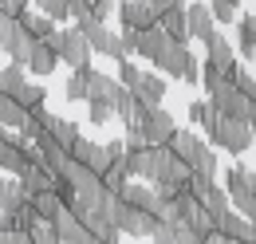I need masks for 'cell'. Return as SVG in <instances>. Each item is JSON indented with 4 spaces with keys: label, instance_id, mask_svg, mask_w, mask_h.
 Masks as SVG:
<instances>
[{
    "label": "cell",
    "instance_id": "obj_1",
    "mask_svg": "<svg viewBox=\"0 0 256 244\" xmlns=\"http://www.w3.org/2000/svg\"><path fill=\"white\" fill-rule=\"evenodd\" d=\"M158 67V75H170V79H182V83H201V60H197V52H193L190 44H166L162 48V56L154 60Z\"/></svg>",
    "mask_w": 256,
    "mask_h": 244
},
{
    "label": "cell",
    "instance_id": "obj_2",
    "mask_svg": "<svg viewBox=\"0 0 256 244\" xmlns=\"http://www.w3.org/2000/svg\"><path fill=\"white\" fill-rule=\"evenodd\" d=\"M110 220L118 224V232H122V236H134V240H150V236L158 232V224H162L154 213H142V209H134V205H126L122 197H118V205H114Z\"/></svg>",
    "mask_w": 256,
    "mask_h": 244
},
{
    "label": "cell",
    "instance_id": "obj_3",
    "mask_svg": "<svg viewBox=\"0 0 256 244\" xmlns=\"http://www.w3.org/2000/svg\"><path fill=\"white\" fill-rule=\"evenodd\" d=\"M75 28L87 36V44H91V52H95V56H110L114 63H126L130 60V52L122 48V36H114L106 24H98L95 16H91V20H79Z\"/></svg>",
    "mask_w": 256,
    "mask_h": 244
},
{
    "label": "cell",
    "instance_id": "obj_4",
    "mask_svg": "<svg viewBox=\"0 0 256 244\" xmlns=\"http://www.w3.org/2000/svg\"><path fill=\"white\" fill-rule=\"evenodd\" d=\"M56 44V52H60V60L71 67V71H79V67H91V44H87V36L79 28H60V36L52 40Z\"/></svg>",
    "mask_w": 256,
    "mask_h": 244
},
{
    "label": "cell",
    "instance_id": "obj_5",
    "mask_svg": "<svg viewBox=\"0 0 256 244\" xmlns=\"http://www.w3.org/2000/svg\"><path fill=\"white\" fill-rule=\"evenodd\" d=\"M213 146H221V150H228L232 158H240V154L248 150L256 142V134H252V126L248 122H232V118H221V126H217V134L209 138Z\"/></svg>",
    "mask_w": 256,
    "mask_h": 244
},
{
    "label": "cell",
    "instance_id": "obj_6",
    "mask_svg": "<svg viewBox=\"0 0 256 244\" xmlns=\"http://www.w3.org/2000/svg\"><path fill=\"white\" fill-rule=\"evenodd\" d=\"M209 102L217 106V114H221V118H232V122H252V114H256L252 98H248V94H240L232 83H228V87H221V91L213 94Z\"/></svg>",
    "mask_w": 256,
    "mask_h": 244
},
{
    "label": "cell",
    "instance_id": "obj_7",
    "mask_svg": "<svg viewBox=\"0 0 256 244\" xmlns=\"http://www.w3.org/2000/svg\"><path fill=\"white\" fill-rule=\"evenodd\" d=\"M71 158H75L79 166H87L91 174H98V178L114 166V158H110V150H106V142H91V138H79V142L71 146Z\"/></svg>",
    "mask_w": 256,
    "mask_h": 244
},
{
    "label": "cell",
    "instance_id": "obj_8",
    "mask_svg": "<svg viewBox=\"0 0 256 244\" xmlns=\"http://www.w3.org/2000/svg\"><path fill=\"white\" fill-rule=\"evenodd\" d=\"M138 130H142V138H146V146H170V138L178 134V126H174V114L170 110H150L146 118L138 122Z\"/></svg>",
    "mask_w": 256,
    "mask_h": 244
},
{
    "label": "cell",
    "instance_id": "obj_9",
    "mask_svg": "<svg viewBox=\"0 0 256 244\" xmlns=\"http://www.w3.org/2000/svg\"><path fill=\"white\" fill-rule=\"evenodd\" d=\"M118 20H122V28H134V32L158 28V8L150 0H122L118 4Z\"/></svg>",
    "mask_w": 256,
    "mask_h": 244
},
{
    "label": "cell",
    "instance_id": "obj_10",
    "mask_svg": "<svg viewBox=\"0 0 256 244\" xmlns=\"http://www.w3.org/2000/svg\"><path fill=\"white\" fill-rule=\"evenodd\" d=\"M16 182H20V193H24L28 201H36L40 193H52V189H56L60 174H56V170H48V166L40 162V166H28V170H24Z\"/></svg>",
    "mask_w": 256,
    "mask_h": 244
},
{
    "label": "cell",
    "instance_id": "obj_11",
    "mask_svg": "<svg viewBox=\"0 0 256 244\" xmlns=\"http://www.w3.org/2000/svg\"><path fill=\"white\" fill-rule=\"evenodd\" d=\"M217 232H221L228 244H256V224L244 220L236 209H228V213L217 220Z\"/></svg>",
    "mask_w": 256,
    "mask_h": 244
},
{
    "label": "cell",
    "instance_id": "obj_12",
    "mask_svg": "<svg viewBox=\"0 0 256 244\" xmlns=\"http://www.w3.org/2000/svg\"><path fill=\"white\" fill-rule=\"evenodd\" d=\"M201 44H205V63H213V67H221V71H232V67H236V48L224 40L221 32H209Z\"/></svg>",
    "mask_w": 256,
    "mask_h": 244
},
{
    "label": "cell",
    "instance_id": "obj_13",
    "mask_svg": "<svg viewBox=\"0 0 256 244\" xmlns=\"http://www.w3.org/2000/svg\"><path fill=\"white\" fill-rule=\"evenodd\" d=\"M28 166H32V162L20 150V138H8V130H0V170H4L8 178H20Z\"/></svg>",
    "mask_w": 256,
    "mask_h": 244
},
{
    "label": "cell",
    "instance_id": "obj_14",
    "mask_svg": "<svg viewBox=\"0 0 256 244\" xmlns=\"http://www.w3.org/2000/svg\"><path fill=\"white\" fill-rule=\"evenodd\" d=\"M170 150H174V154H178V158H182V162L193 170V166H197V158L209 150V146H205V138H201V134H193V130H178V134L170 138Z\"/></svg>",
    "mask_w": 256,
    "mask_h": 244
},
{
    "label": "cell",
    "instance_id": "obj_15",
    "mask_svg": "<svg viewBox=\"0 0 256 244\" xmlns=\"http://www.w3.org/2000/svg\"><path fill=\"white\" fill-rule=\"evenodd\" d=\"M134 98H138L146 110H158L162 98H166V79H162L158 71H142V83L134 87Z\"/></svg>",
    "mask_w": 256,
    "mask_h": 244
},
{
    "label": "cell",
    "instance_id": "obj_16",
    "mask_svg": "<svg viewBox=\"0 0 256 244\" xmlns=\"http://www.w3.org/2000/svg\"><path fill=\"white\" fill-rule=\"evenodd\" d=\"M186 20H190V40H205L209 32H217V20H213V12H209L205 0L186 4Z\"/></svg>",
    "mask_w": 256,
    "mask_h": 244
},
{
    "label": "cell",
    "instance_id": "obj_17",
    "mask_svg": "<svg viewBox=\"0 0 256 244\" xmlns=\"http://www.w3.org/2000/svg\"><path fill=\"white\" fill-rule=\"evenodd\" d=\"M158 28L174 40V44H190V20H186V8H166L158 12Z\"/></svg>",
    "mask_w": 256,
    "mask_h": 244
},
{
    "label": "cell",
    "instance_id": "obj_18",
    "mask_svg": "<svg viewBox=\"0 0 256 244\" xmlns=\"http://www.w3.org/2000/svg\"><path fill=\"white\" fill-rule=\"evenodd\" d=\"M83 224L95 232V240L98 244H122V232H118V224L110 220L106 213H98V209H91V213L83 216Z\"/></svg>",
    "mask_w": 256,
    "mask_h": 244
},
{
    "label": "cell",
    "instance_id": "obj_19",
    "mask_svg": "<svg viewBox=\"0 0 256 244\" xmlns=\"http://www.w3.org/2000/svg\"><path fill=\"white\" fill-rule=\"evenodd\" d=\"M190 122L205 130V138H213L217 126H221V114H217V106H213L209 98H193L190 102Z\"/></svg>",
    "mask_w": 256,
    "mask_h": 244
},
{
    "label": "cell",
    "instance_id": "obj_20",
    "mask_svg": "<svg viewBox=\"0 0 256 244\" xmlns=\"http://www.w3.org/2000/svg\"><path fill=\"white\" fill-rule=\"evenodd\" d=\"M20 24H24V32L32 36L36 44H52V40L60 36V28H56V20H48L44 12H24V16H20Z\"/></svg>",
    "mask_w": 256,
    "mask_h": 244
},
{
    "label": "cell",
    "instance_id": "obj_21",
    "mask_svg": "<svg viewBox=\"0 0 256 244\" xmlns=\"http://www.w3.org/2000/svg\"><path fill=\"white\" fill-rule=\"evenodd\" d=\"M60 63H64V60H60L56 44H36V48H32V60H28V71H32V75H40V79H48Z\"/></svg>",
    "mask_w": 256,
    "mask_h": 244
},
{
    "label": "cell",
    "instance_id": "obj_22",
    "mask_svg": "<svg viewBox=\"0 0 256 244\" xmlns=\"http://www.w3.org/2000/svg\"><path fill=\"white\" fill-rule=\"evenodd\" d=\"M166 44H170V36H166L162 28H146V32H138V48H134V56H142V60L154 63L162 56Z\"/></svg>",
    "mask_w": 256,
    "mask_h": 244
},
{
    "label": "cell",
    "instance_id": "obj_23",
    "mask_svg": "<svg viewBox=\"0 0 256 244\" xmlns=\"http://www.w3.org/2000/svg\"><path fill=\"white\" fill-rule=\"evenodd\" d=\"M24 122H28V110L12 98V94H0V130H24Z\"/></svg>",
    "mask_w": 256,
    "mask_h": 244
},
{
    "label": "cell",
    "instance_id": "obj_24",
    "mask_svg": "<svg viewBox=\"0 0 256 244\" xmlns=\"http://www.w3.org/2000/svg\"><path fill=\"white\" fill-rule=\"evenodd\" d=\"M236 52L252 63V56H256V12L236 20Z\"/></svg>",
    "mask_w": 256,
    "mask_h": 244
},
{
    "label": "cell",
    "instance_id": "obj_25",
    "mask_svg": "<svg viewBox=\"0 0 256 244\" xmlns=\"http://www.w3.org/2000/svg\"><path fill=\"white\" fill-rule=\"evenodd\" d=\"M248 182H252V170L236 158V162L224 170V193H228V197H240V193H248Z\"/></svg>",
    "mask_w": 256,
    "mask_h": 244
},
{
    "label": "cell",
    "instance_id": "obj_26",
    "mask_svg": "<svg viewBox=\"0 0 256 244\" xmlns=\"http://www.w3.org/2000/svg\"><path fill=\"white\" fill-rule=\"evenodd\" d=\"M32 48H36V40L24 32V24H20V32L4 44V52H8V63H20V67H28V60H32Z\"/></svg>",
    "mask_w": 256,
    "mask_h": 244
},
{
    "label": "cell",
    "instance_id": "obj_27",
    "mask_svg": "<svg viewBox=\"0 0 256 244\" xmlns=\"http://www.w3.org/2000/svg\"><path fill=\"white\" fill-rule=\"evenodd\" d=\"M91 71H95V67L71 71V79H67V87H64L67 102H87V98H91Z\"/></svg>",
    "mask_w": 256,
    "mask_h": 244
},
{
    "label": "cell",
    "instance_id": "obj_28",
    "mask_svg": "<svg viewBox=\"0 0 256 244\" xmlns=\"http://www.w3.org/2000/svg\"><path fill=\"white\" fill-rule=\"evenodd\" d=\"M28 83V67H20V63H4L0 67V94H20V87Z\"/></svg>",
    "mask_w": 256,
    "mask_h": 244
},
{
    "label": "cell",
    "instance_id": "obj_29",
    "mask_svg": "<svg viewBox=\"0 0 256 244\" xmlns=\"http://www.w3.org/2000/svg\"><path fill=\"white\" fill-rule=\"evenodd\" d=\"M114 94H118V79H110L102 71H91V98L87 102H114Z\"/></svg>",
    "mask_w": 256,
    "mask_h": 244
},
{
    "label": "cell",
    "instance_id": "obj_30",
    "mask_svg": "<svg viewBox=\"0 0 256 244\" xmlns=\"http://www.w3.org/2000/svg\"><path fill=\"white\" fill-rule=\"evenodd\" d=\"M186 224H190V228H193V232H197V236H201V240L217 232V220L209 216V209H205V205H193L190 213H186Z\"/></svg>",
    "mask_w": 256,
    "mask_h": 244
},
{
    "label": "cell",
    "instance_id": "obj_31",
    "mask_svg": "<svg viewBox=\"0 0 256 244\" xmlns=\"http://www.w3.org/2000/svg\"><path fill=\"white\" fill-rule=\"evenodd\" d=\"M48 134H52V138H56L60 146H67V150H71V146H75V142L83 138V134H79V126H75L71 118H60V114L52 118V126H48Z\"/></svg>",
    "mask_w": 256,
    "mask_h": 244
},
{
    "label": "cell",
    "instance_id": "obj_32",
    "mask_svg": "<svg viewBox=\"0 0 256 244\" xmlns=\"http://www.w3.org/2000/svg\"><path fill=\"white\" fill-rule=\"evenodd\" d=\"M201 205L209 209V216H213V220H221V216L232 209V197L224 193V185H213V189L205 193V201H201Z\"/></svg>",
    "mask_w": 256,
    "mask_h": 244
},
{
    "label": "cell",
    "instance_id": "obj_33",
    "mask_svg": "<svg viewBox=\"0 0 256 244\" xmlns=\"http://www.w3.org/2000/svg\"><path fill=\"white\" fill-rule=\"evenodd\" d=\"M201 87H205V98H213L221 87H228V71L213 67V63H205V67H201Z\"/></svg>",
    "mask_w": 256,
    "mask_h": 244
},
{
    "label": "cell",
    "instance_id": "obj_34",
    "mask_svg": "<svg viewBox=\"0 0 256 244\" xmlns=\"http://www.w3.org/2000/svg\"><path fill=\"white\" fill-rule=\"evenodd\" d=\"M16 102H20L24 110L48 106V91H44V83H24V87H20V94H16Z\"/></svg>",
    "mask_w": 256,
    "mask_h": 244
},
{
    "label": "cell",
    "instance_id": "obj_35",
    "mask_svg": "<svg viewBox=\"0 0 256 244\" xmlns=\"http://www.w3.org/2000/svg\"><path fill=\"white\" fill-rule=\"evenodd\" d=\"M32 205H36V213H40V220H48V224H52V220H56V216L67 209V205L60 201V197H56V193H40Z\"/></svg>",
    "mask_w": 256,
    "mask_h": 244
},
{
    "label": "cell",
    "instance_id": "obj_36",
    "mask_svg": "<svg viewBox=\"0 0 256 244\" xmlns=\"http://www.w3.org/2000/svg\"><path fill=\"white\" fill-rule=\"evenodd\" d=\"M209 12H213L217 24H236L240 20L236 16V0H209Z\"/></svg>",
    "mask_w": 256,
    "mask_h": 244
},
{
    "label": "cell",
    "instance_id": "obj_37",
    "mask_svg": "<svg viewBox=\"0 0 256 244\" xmlns=\"http://www.w3.org/2000/svg\"><path fill=\"white\" fill-rule=\"evenodd\" d=\"M32 4H36V12H44V16H48V20H56V24H60V20H71L67 0H32Z\"/></svg>",
    "mask_w": 256,
    "mask_h": 244
},
{
    "label": "cell",
    "instance_id": "obj_38",
    "mask_svg": "<svg viewBox=\"0 0 256 244\" xmlns=\"http://www.w3.org/2000/svg\"><path fill=\"white\" fill-rule=\"evenodd\" d=\"M87 118L95 122V126H106V122L114 118V102H87Z\"/></svg>",
    "mask_w": 256,
    "mask_h": 244
},
{
    "label": "cell",
    "instance_id": "obj_39",
    "mask_svg": "<svg viewBox=\"0 0 256 244\" xmlns=\"http://www.w3.org/2000/svg\"><path fill=\"white\" fill-rule=\"evenodd\" d=\"M118 83H122V87H126V91H134V87H138V83H142V71H138V63H118Z\"/></svg>",
    "mask_w": 256,
    "mask_h": 244
},
{
    "label": "cell",
    "instance_id": "obj_40",
    "mask_svg": "<svg viewBox=\"0 0 256 244\" xmlns=\"http://www.w3.org/2000/svg\"><path fill=\"white\" fill-rule=\"evenodd\" d=\"M32 244H64L60 236H56V224H48V220H40L32 228Z\"/></svg>",
    "mask_w": 256,
    "mask_h": 244
},
{
    "label": "cell",
    "instance_id": "obj_41",
    "mask_svg": "<svg viewBox=\"0 0 256 244\" xmlns=\"http://www.w3.org/2000/svg\"><path fill=\"white\" fill-rule=\"evenodd\" d=\"M193 174H205V178H217V154H213V146L197 158V166H193Z\"/></svg>",
    "mask_w": 256,
    "mask_h": 244
},
{
    "label": "cell",
    "instance_id": "obj_42",
    "mask_svg": "<svg viewBox=\"0 0 256 244\" xmlns=\"http://www.w3.org/2000/svg\"><path fill=\"white\" fill-rule=\"evenodd\" d=\"M213 185H217V178H205V174H193V178H190V193L197 197V201H205V193H209Z\"/></svg>",
    "mask_w": 256,
    "mask_h": 244
},
{
    "label": "cell",
    "instance_id": "obj_43",
    "mask_svg": "<svg viewBox=\"0 0 256 244\" xmlns=\"http://www.w3.org/2000/svg\"><path fill=\"white\" fill-rule=\"evenodd\" d=\"M110 12H118V0H91V16H95L98 24H102Z\"/></svg>",
    "mask_w": 256,
    "mask_h": 244
},
{
    "label": "cell",
    "instance_id": "obj_44",
    "mask_svg": "<svg viewBox=\"0 0 256 244\" xmlns=\"http://www.w3.org/2000/svg\"><path fill=\"white\" fill-rule=\"evenodd\" d=\"M67 12H71L75 24L79 20H91V0H67Z\"/></svg>",
    "mask_w": 256,
    "mask_h": 244
},
{
    "label": "cell",
    "instance_id": "obj_45",
    "mask_svg": "<svg viewBox=\"0 0 256 244\" xmlns=\"http://www.w3.org/2000/svg\"><path fill=\"white\" fill-rule=\"evenodd\" d=\"M28 4H32V0H0V12L12 16V20H20V16L28 12Z\"/></svg>",
    "mask_w": 256,
    "mask_h": 244
},
{
    "label": "cell",
    "instance_id": "obj_46",
    "mask_svg": "<svg viewBox=\"0 0 256 244\" xmlns=\"http://www.w3.org/2000/svg\"><path fill=\"white\" fill-rule=\"evenodd\" d=\"M16 32H20V20H12V16H4V12H0V48H4Z\"/></svg>",
    "mask_w": 256,
    "mask_h": 244
},
{
    "label": "cell",
    "instance_id": "obj_47",
    "mask_svg": "<svg viewBox=\"0 0 256 244\" xmlns=\"http://www.w3.org/2000/svg\"><path fill=\"white\" fill-rule=\"evenodd\" d=\"M174 232H178V244H201V236L193 232L186 220H178V224H174Z\"/></svg>",
    "mask_w": 256,
    "mask_h": 244
},
{
    "label": "cell",
    "instance_id": "obj_48",
    "mask_svg": "<svg viewBox=\"0 0 256 244\" xmlns=\"http://www.w3.org/2000/svg\"><path fill=\"white\" fill-rule=\"evenodd\" d=\"M150 244H178V232H174V224H158V232L150 236Z\"/></svg>",
    "mask_w": 256,
    "mask_h": 244
},
{
    "label": "cell",
    "instance_id": "obj_49",
    "mask_svg": "<svg viewBox=\"0 0 256 244\" xmlns=\"http://www.w3.org/2000/svg\"><path fill=\"white\" fill-rule=\"evenodd\" d=\"M0 244H32V232H12V228H0Z\"/></svg>",
    "mask_w": 256,
    "mask_h": 244
},
{
    "label": "cell",
    "instance_id": "obj_50",
    "mask_svg": "<svg viewBox=\"0 0 256 244\" xmlns=\"http://www.w3.org/2000/svg\"><path fill=\"white\" fill-rule=\"evenodd\" d=\"M158 12H166V8H186V0H150Z\"/></svg>",
    "mask_w": 256,
    "mask_h": 244
},
{
    "label": "cell",
    "instance_id": "obj_51",
    "mask_svg": "<svg viewBox=\"0 0 256 244\" xmlns=\"http://www.w3.org/2000/svg\"><path fill=\"white\" fill-rule=\"evenodd\" d=\"M201 244H228V240H224L221 232H213V236H205V240H201Z\"/></svg>",
    "mask_w": 256,
    "mask_h": 244
},
{
    "label": "cell",
    "instance_id": "obj_52",
    "mask_svg": "<svg viewBox=\"0 0 256 244\" xmlns=\"http://www.w3.org/2000/svg\"><path fill=\"white\" fill-rule=\"evenodd\" d=\"M248 189H252V197H256V174H252V182H248Z\"/></svg>",
    "mask_w": 256,
    "mask_h": 244
},
{
    "label": "cell",
    "instance_id": "obj_53",
    "mask_svg": "<svg viewBox=\"0 0 256 244\" xmlns=\"http://www.w3.org/2000/svg\"><path fill=\"white\" fill-rule=\"evenodd\" d=\"M252 224H256V216H252Z\"/></svg>",
    "mask_w": 256,
    "mask_h": 244
},
{
    "label": "cell",
    "instance_id": "obj_54",
    "mask_svg": "<svg viewBox=\"0 0 256 244\" xmlns=\"http://www.w3.org/2000/svg\"><path fill=\"white\" fill-rule=\"evenodd\" d=\"M236 4H240V0H236Z\"/></svg>",
    "mask_w": 256,
    "mask_h": 244
}]
</instances>
